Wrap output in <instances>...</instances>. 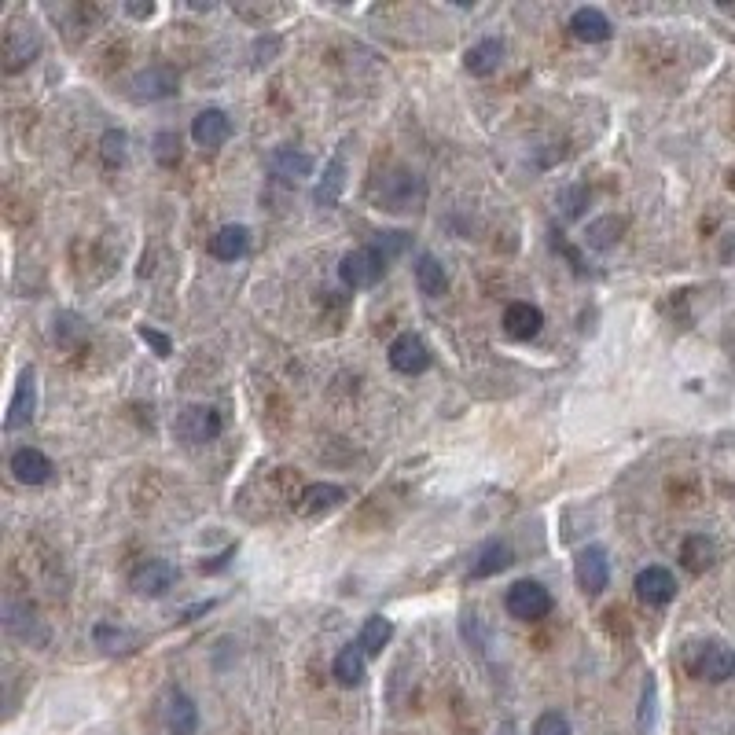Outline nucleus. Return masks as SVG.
<instances>
[{
    "mask_svg": "<svg viewBox=\"0 0 735 735\" xmlns=\"http://www.w3.org/2000/svg\"><path fill=\"white\" fill-rule=\"evenodd\" d=\"M574 574H577V585H581V592L585 596H600L603 588H607V581H611V563H607V552L603 548H585V552L577 555L574 563Z\"/></svg>",
    "mask_w": 735,
    "mask_h": 735,
    "instance_id": "9d476101",
    "label": "nucleus"
},
{
    "mask_svg": "<svg viewBox=\"0 0 735 735\" xmlns=\"http://www.w3.org/2000/svg\"><path fill=\"white\" fill-rule=\"evenodd\" d=\"M541 328H544V313L537 306H530V302H511L504 309V331H508L511 339L530 342L541 335Z\"/></svg>",
    "mask_w": 735,
    "mask_h": 735,
    "instance_id": "4468645a",
    "label": "nucleus"
},
{
    "mask_svg": "<svg viewBox=\"0 0 735 735\" xmlns=\"http://www.w3.org/2000/svg\"><path fill=\"white\" fill-rule=\"evenodd\" d=\"M342 500H346V489H342V486H331V482H313V486H306L302 500H298V515L313 519V515H324V511L339 508Z\"/></svg>",
    "mask_w": 735,
    "mask_h": 735,
    "instance_id": "6ab92c4d",
    "label": "nucleus"
},
{
    "mask_svg": "<svg viewBox=\"0 0 735 735\" xmlns=\"http://www.w3.org/2000/svg\"><path fill=\"white\" fill-rule=\"evenodd\" d=\"M37 52H41V37L34 34V26H8V34H4V70L8 74L30 67Z\"/></svg>",
    "mask_w": 735,
    "mask_h": 735,
    "instance_id": "6e6552de",
    "label": "nucleus"
},
{
    "mask_svg": "<svg viewBox=\"0 0 735 735\" xmlns=\"http://www.w3.org/2000/svg\"><path fill=\"white\" fill-rule=\"evenodd\" d=\"M405 247H408V236H405V232H379V243H375V250H379L386 261L397 258V254H401Z\"/></svg>",
    "mask_w": 735,
    "mask_h": 735,
    "instance_id": "473e14b6",
    "label": "nucleus"
},
{
    "mask_svg": "<svg viewBox=\"0 0 735 735\" xmlns=\"http://www.w3.org/2000/svg\"><path fill=\"white\" fill-rule=\"evenodd\" d=\"M232 136V122L221 107H206L192 118V140L199 147H221Z\"/></svg>",
    "mask_w": 735,
    "mask_h": 735,
    "instance_id": "ddd939ff",
    "label": "nucleus"
},
{
    "mask_svg": "<svg viewBox=\"0 0 735 735\" xmlns=\"http://www.w3.org/2000/svg\"><path fill=\"white\" fill-rule=\"evenodd\" d=\"M125 12L136 15V19H147V15H155V4H151V0H147V4H129Z\"/></svg>",
    "mask_w": 735,
    "mask_h": 735,
    "instance_id": "e433bc0d",
    "label": "nucleus"
},
{
    "mask_svg": "<svg viewBox=\"0 0 735 735\" xmlns=\"http://www.w3.org/2000/svg\"><path fill=\"white\" fill-rule=\"evenodd\" d=\"M559 203H563L566 217H577L581 214V203H585V188H566V192L559 195Z\"/></svg>",
    "mask_w": 735,
    "mask_h": 735,
    "instance_id": "c9c22d12",
    "label": "nucleus"
},
{
    "mask_svg": "<svg viewBox=\"0 0 735 735\" xmlns=\"http://www.w3.org/2000/svg\"><path fill=\"white\" fill-rule=\"evenodd\" d=\"M570 30H574L577 41H588V45H600L611 37V19L600 12V8H577L570 15Z\"/></svg>",
    "mask_w": 735,
    "mask_h": 735,
    "instance_id": "412c9836",
    "label": "nucleus"
},
{
    "mask_svg": "<svg viewBox=\"0 0 735 735\" xmlns=\"http://www.w3.org/2000/svg\"><path fill=\"white\" fill-rule=\"evenodd\" d=\"M155 159L173 170V166L181 162V136L170 133V129H162V133L155 136Z\"/></svg>",
    "mask_w": 735,
    "mask_h": 735,
    "instance_id": "c756f323",
    "label": "nucleus"
},
{
    "mask_svg": "<svg viewBox=\"0 0 735 735\" xmlns=\"http://www.w3.org/2000/svg\"><path fill=\"white\" fill-rule=\"evenodd\" d=\"M688 669L699 680L721 684V680L735 677V651H732V647L717 644V640H706V644H691L688 647Z\"/></svg>",
    "mask_w": 735,
    "mask_h": 735,
    "instance_id": "f03ea898",
    "label": "nucleus"
},
{
    "mask_svg": "<svg viewBox=\"0 0 735 735\" xmlns=\"http://www.w3.org/2000/svg\"><path fill=\"white\" fill-rule=\"evenodd\" d=\"M221 412H217L214 405H188L177 416V423H173V430H177V438L184 441V445H206V441H214L217 434H221Z\"/></svg>",
    "mask_w": 735,
    "mask_h": 735,
    "instance_id": "39448f33",
    "label": "nucleus"
},
{
    "mask_svg": "<svg viewBox=\"0 0 735 735\" xmlns=\"http://www.w3.org/2000/svg\"><path fill=\"white\" fill-rule=\"evenodd\" d=\"M232 555H236V548H228L225 555H217L214 563H203V570H206V574H214V570H221V566H225L228 559H232Z\"/></svg>",
    "mask_w": 735,
    "mask_h": 735,
    "instance_id": "4c0bfd02",
    "label": "nucleus"
},
{
    "mask_svg": "<svg viewBox=\"0 0 735 735\" xmlns=\"http://www.w3.org/2000/svg\"><path fill=\"white\" fill-rule=\"evenodd\" d=\"M504 607H508L511 618H519V622H537L544 614L552 611V596H548V588L541 581H515L508 588V596H504Z\"/></svg>",
    "mask_w": 735,
    "mask_h": 735,
    "instance_id": "20e7f679",
    "label": "nucleus"
},
{
    "mask_svg": "<svg viewBox=\"0 0 735 735\" xmlns=\"http://www.w3.org/2000/svg\"><path fill=\"white\" fill-rule=\"evenodd\" d=\"M129 136L122 133V129H111V133H103V159H107V166H122L125 159H129Z\"/></svg>",
    "mask_w": 735,
    "mask_h": 735,
    "instance_id": "7c9ffc66",
    "label": "nucleus"
},
{
    "mask_svg": "<svg viewBox=\"0 0 735 735\" xmlns=\"http://www.w3.org/2000/svg\"><path fill=\"white\" fill-rule=\"evenodd\" d=\"M364 651L361 647H342L339 655H335V666H331V673H335V680H339L342 688H357V684H364Z\"/></svg>",
    "mask_w": 735,
    "mask_h": 735,
    "instance_id": "bb28decb",
    "label": "nucleus"
},
{
    "mask_svg": "<svg viewBox=\"0 0 735 735\" xmlns=\"http://www.w3.org/2000/svg\"><path fill=\"white\" fill-rule=\"evenodd\" d=\"M636 596L651 603V607H666L677 596V581H673L666 566H647V570L636 574Z\"/></svg>",
    "mask_w": 735,
    "mask_h": 735,
    "instance_id": "f8f14e48",
    "label": "nucleus"
},
{
    "mask_svg": "<svg viewBox=\"0 0 735 735\" xmlns=\"http://www.w3.org/2000/svg\"><path fill=\"white\" fill-rule=\"evenodd\" d=\"M162 717H166L170 735H195V728H199V710H195L192 695H184V691H170L166 695Z\"/></svg>",
    "mask_w": 735,
    "mask_h": 735,
    "instance_id": "2eb2a0df",
    "label": "nucleus"
},
{
    "mask_svg": "<svg viewBox=\"0 0 735 735\" xmlns=\"http://www.w3.org/2000/svg\"><path fill=\"white\" fill-rule=\"evenodd\" d=\"M533 735H574V732H570V721H566L563 713L548 710V713H541V717H537V724H533Z\"/></svg>",
    "mask_w": 735,
    "mask_h": 735,
    "instance_id": "2f4dec72",
    "label": "nucleus"
},
{
    "mask_svg": "<svg viewBox=\"0 0 735 735\" xmlns=\"http://www.w3.org/2000/svg\"><path fill=\"white\" fill-rule=\"evenodd\" d=\"M680 563L688 566L691 574H706L717 563V544L706 533H691L688 541H684V548H680Z\"/></svg>",
    "mask_w": 735,
    "mask_h": 735,
    "instance_id": "5701e85b",
    "label": "nucleus"
},
{
    "mask_svg": "<svg viewBox=\"0 0 735 735\" xmlns=\"http://www.w3.org/2000/svg\"><path fill=\"white\" fill-rule=\"evenodd\" d=\"M140 339L147 342V346H151V350H155V357H162V361H166V357H170L173 353V342H170V335H162V331H155V328H140Z\"/></svg>",
    "mask_w": 735,
    "mask_h": 735,
    "instance_id": "72a5a7b5",
    "label": "nucleus"
},
{
    "mask_svg": "<svg viewBox=\"0 0 735 735\" xmlns=\"http://www.w3.org/2000/svg\"><path fill=\"white\" fill-rule=\"evenodd\" d=\"M92 640H96V647L107 651V655H133L136 647H140V636H136L133 629H125V625H107V622H100L92 629Z\"/></svg>",
    "mask_w": 735,
    "mask_h": 735,
    "instance_id": "4be33fe9",
    "label": "nucleus"
},
{
    "mask_svg": "<svg viewBox=\"0 0 735 735\" xmlns=\"http://www.w3.org/2000/svg\"><path fill=\"white\" fill-rule=\"evenodd\" d=\"M416 287L427 298H441L445 287H449V276H445V269H441V261L434 254H419L416 258Z\"/></svg>",
    "mask_w": 735,
    "mask_h": 735,
    "instance_id": "b1692460",
    "label": "nucleus"
},
{
    "mask_svg": "<svg viewBox=\"0 0 735 735\" xmlns=\"http://www.w3.org/2000/svg\"><path fill=\"white\" fill-rule=\"evenodd\" d=\"M173 585H177V566L166 563V559H147L129 577V588L140 600H162Z\"/></svg>",
    "mask_w": 735,
    "mask_h": 735,
    "instance_id": "423d86ee",
    "label": "nucleus"
},
{
    "mask_svg": "<svg viewBox=\"0 0 735 735\" xmlns=\"http://www.w3.org/2000/svg\"><path fill=\"white\" fill-rule=\"evenodd\" d=\"M269 170L280 181H306V177H313V159L298 147H276L269 155Z\"/></svg>",
    "mask_w": 735,
    "mask_h": 735,
    "instance_id": "f3484780",
    "label": "nucleus"
},
{
    "mask_svg": "<svg viewBox=\"0 0 735 735\" xmlns=\"http://www.w3.org/2000/svg\"><path fill=\"white\" fill-rule=\"evenodd\" d=\"M500 63H504V45H500L497 37H486V41H478L464 52V67L467 74H475V78H489V74H497Z\"/></svg>",
    "mask_w": 735,
    "mask_h": 735,
    "instance_id": "a211bd4d",
    "label": "nucleus"
},
{
    "mask_svg": "<svg viewBox=\"0 0 735 735\" xmlns=\"http://www.w3.org/2000/svg\"><path fill=\"white\" fill-rule=\"evenodd\" d=\"M383 272H386V258L375 247H357L339 261V280L346 283L350 291L375 287V283L383 280Z\"/></svg>",
    "mask_w": 735,
    "mask_h": 735,
    "instance_id": "7ed1b4c3",
    "label": "nucleus"
},
{
    "mask_svg": "<svg viewBox=\"0 0 735 735\" xmlns=\"http://www.w3.org/2000/svg\"><path fill=\"white\" fill-rule=\"evenodd\" d=\"M375 199L390 214H412V210L427 203V181L412 170H390L383 177V184H379Z\"/></svg>",
    "mask_w": 735,
    "mask_h": 735,
    "instance_id": "f257e3e1",
    "label": "nucleus"
},
{
    "mask_svg": "<svg viewBox=\"0 0 735 735\" xmlns=\"http://www.w3.org/2000/svg\"><path fill=\"white\" fill-rule=\"evenodd\" d=\"M8 467H12L15 482H23V486H45L48 478H52V471H56L52 460L41 449H19Z\"/></svg>",
    "mask_w": 735,
    "mask_h": 735,
    "instance_id": "dca6fc26",
    "label": "nucleus"
},
{
    "mask_svg": "<svg viewBox=\"0 0 735 735\" xmlns=\"http://www.w3.org/2000/svg\"><path fill=\"white\" fill-rule=\"evenodd\" d=\"M177 92V74L170 67H147L140 74H133L129 81V96L136 103H155V100H166Z\"/></svg>",
    "mask_w": 735,
    "mask_h": 735,
    "instance_id": "1a4fd4ad",
    "label": "nucleus"
},
{
    "mask_svg": "<svg viewBox=\"0 0 735 735\" xmlns=\"http://www.w3.org/2000/svg\"><path fill=\"white\" fill-rule=\"evenodd\" d=\"M622 232H625L622 217H600V221H592V225H588L585 243L592 250H607V247H614V243L622 239Z\"/></svg>",
    "mask_w": 735,
    "mask_h": 735,
    "instance_id": "c85d7f7f",
    "label": "nucleus"
},
{
    "mask_svg": "<svg viewBox=\"0 0 735 735\" xmlns=\"http://www.w3.org/2000/svg\"><path fill=\"white\" fill-rule=\"evenodd\" d=\"M390 368L401 375H423L430 368L427 342L419 339V335H412V331L397 335V339L390 342Z\"/></svg>",
    "mask_w": 735,
    "mask_h": 735,
    "instance_id": "0eeeda50",
    "label": "nucleus"
},
{
    "mask_svg": "<svg viewBox=\"0 0 735 735\" xmlns=\"http://www.w3.org/2000/svg\"><path fill=\"white\" fill-rule=\"evenodd\" d=\"M394 640V622L383 618V614H372L368 622L361 625V636H357V647L364 655H383V647Z\"/></svg>",
    "mask_w": 735,
    "mask_h": 735,
    "instance_id": "393cba45",
    "label": "nucleus"
},
{
    "mask_svg": "<svg viewBox=\"0 0 735 735\" xmlns=\"http://www.w3.org/2000/svg\"><path fill=\"white\" fill-rule=\"evenodd\" d=\"M651 717H655V680L644 684V710H640V735H651Z\"/></svg>",
    "mask_w": 735,
    "mask_h": 735,
    "instance_id": "f704fd0d",
    "label": "nucleus"
},
{
    "mask_svg": "<svg viewBox=\"0 0 735 735\" xmlns=\"http://www.w3.org/2000/svg\"><path fill=\"white\" fill-rule=\"evenodd\" d=\"M37 408V372L34 368H23L19 383H15L12 405H8V416H4V430H19L34 419Z\"/></svg>",
    "mask_w": 735,
    "mask_h": 735,
    "instance_id": "9b49d317",
    "label": "nucleus"
},
{
    "mask_svg": "<svg viewBox=\"0 0 735 735\" xmlns=\"http://www.w3.org/2000/svg\"><path fill=\"white\" fill-rule=\"evenodd\" d=\"M206 250H210L214 258H221V261H236V258H243V254L250 250V232L243 225L217 228L214 236H210V243H206Z\"/></svg>",
    "mask_w": 735,
    "mask_h": 735,
    "instance_id": "aec40b11",
    "label": "nucleus"
},
{
    "mask_svg": "<svg viewBox=\"0 0 735 735\" xmlns=\"http://www.w3.org/2000/svg\"><path fill=\"white\" fill-rule=\"evenodd\" d=\"M511 563H515V555H511L508 544L493 541V544H486V548L478 552L475 563H471V577L482 581V577H493V574H500V570H508Z\"/></svg>",
    "mask_w": 735,
    "mask_h": 735,
    "instance_id": "a878e982",
    "label": "nucleus"
},
{
    "mask_svg": "<svg viewBox=\"0 0 735 735\" xmlns=\"http://www.w3.org/2000/svg\"><path fill=\"white\" fill-rule=\"evenodd\" d=\"M342 184H346V155L339 151V155L331 159L328 170H324V181H320V188H317V195H313V199H317L320 206H335V203H339Z\"/></svg>",
    "mask_w": 735,
    "mask_h": 735,
    "instance_id": "cd10ccee",
    "label": "nucleus"
}]
</instances>
